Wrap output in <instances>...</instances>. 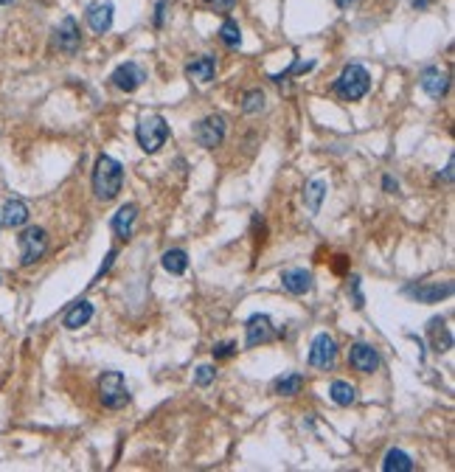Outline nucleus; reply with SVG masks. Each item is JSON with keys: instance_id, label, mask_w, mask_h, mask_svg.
<instances>
[{"instance_id": "nucleus-24", "label": "nucleus", "mask_w": 455, "mask_h": 472, "mask_svg": "<svg viewBox=\"0 0 455 472\" xmlns=\"http://www.w3.org/2000/svg\"><path fill=\"white\" fill-rule=\"evenodd\" d=\"M385 472H413V458L402 450H388L385 461H382Z\"/></svg>"}, {"instance_id": "nucleus-17", "label": "nucleus", "mask_w": 455, "mask_h": 472, "mask_svg": "<svg viewBox=\"0 0 455 472\" xmlns=\"http://www.w3.org/2000/svg\"><path fill=\"white\" fill-rule=\"evenodd\" d=\"M214 73H217V59L214 56H200V59L185 65V76L200 82V85H208L214 79Z\"/></svg>"}, {"instance_id": "nucleus-22", "label": "nucleus", "mask_w": 455, "mask_h": 472, "mask_svg": "<svg viewBox=\"0 0 455 472\" xmlns=\"http://www.w3.org/2000/svg\"><path fill=\"white\" fill-rule=\"evenodd\" d=\"M160 265H163V270H166V273H172V276H183V273L188 270V253L180 250V247L166 250V253H163V259H160Z\"/></svg>"}, {"instance_id": "nucleus-16", "label": "nucleus", "mask_w": 455, "mask_h": 472, "mask_svg": "<svg viewBox=\"0 0 455 472\" xmlns=\"http://www.w3.org/2000/svg\"><path fill=\"white\" fill-rule=\"evenodd\" d=\"M29 222V205L23 200H6L0 211V225L6 228H23Z\"/></svg>"}, {"instance_id": "nucleus-28", "label": "nucleus", "mask_w": 455, "mask_h": 472, "mask_svg": "<svg viewBox=\"0 0 455 472\" xmlns=\"http://www.w3.org/2000/svg\"><path fill=\"white\" fill-rule=\"evenodd\" d=\"M315 68V62H292V68H287L284 73H273L270 79H273L275 85H281L284 79H290V76H295V73H307V71H312Z\"/></svg>"}, {"instance_id": "nucleus-8", "label": "nucleus", "mask_w": 455, "mask_h": 472, "mask_svg": "<svg viewBox=\"0 0 455 472\" xmlns=\"http://www.w3.org/2000/svg\"><path fill=\"white\" fill-rule=\"evenodd\" d=\"M113 85L118 88V91H124V93H136L138 88L146 82V73H143V68L138 65V62H124V65H118L116 71H113Z\"/></svg>"}, {"instance_id": "nucleus-36", "label": "nucleus", "mask_w": 455, "mask_h": 472, "mask_svg": "<svg viewBox=\"0 0 455 472\" xmlns=\"http://www.w3.org/2000/svg\"><path fill=\"white\" fill-rule=\"evenodd\" d=\"M382 189H385V191H397V189H399V183H397L394 178H382Z\"/></svg>"}, {"instance_id": "nucleus-13", "label": "nucleus", "mask_w": 455, "mask_h": 472, "mask_svg": "<svg viewBox=\"0 0 455 472\" xmlns=\"http://www.w3.org/2000/svg\"><path fill=\"white\" fill-rule=\"evenodd\" d=\"M113 17H116V6L113 3H93L88 9V26L96 34H107L113 29Z\"/></svg>"}, {"instance_id": "nucleus-37", "label": "nucleus", "mask_w": 455, "mask_h": 472, "mask_svg": "<svg viewBox=\"0 0 455 472\" xmlns=\"http://www.w3.org/2000/svg\"><path fill=\"white\" fill-rule=\"evenodd\" d=\"M334 270H337V273H343V270H346V256H337V262H334Z\"/></svg>"}, {"instance_id": "nucleus-2", "label": "nucleus", "mask_w": 455, "mask_h": 472, "mask_svg": "<svg viewBox=\"0 0 455 472\" xmlns=\"http://www.w3.org/2000/svg\"><path fill=\"white\" fill-rule=\"evenodd\" d=\"M371 88V76L363 65L352 62L340 71V76L334 79V93L340 96L343 101H360Z\"/></svg>"}, {"instance_id": "nucleus-23", "label": "nucleus", "mask_w": 455, "mask_h": 472, "mask_svg": "<svg viewBox=\"0 0 455 472\" xmlns=\"http://www.w3.org/2000/svg\"><path fill=\"white\" fill-rule=\"evenodd\" d=\"M323 197H326V180H323V178H312V180L307 183V189H304V202H307V208H310L312 214L320 211Z\"/></svg>"}, {"instance_id": "nucleus-32", "label": "nucleus", "mask_w": 455, "mask_h": 472, "mask_svg": "<svg viewBox=\"0 0 455 472\" xmlns=\"http://www.w3.org/2000/svg\"><path fill=\"white\" fill-rule=\"evenodd\" d=\"M352 292H354V307L363 309V295H360V276H352Z\"/></svg>"}, {"instance_id": "nucleus-39", "label": "nucleus", "mask_w": 455, "mask_h": 472, "mask_svg": "<svg viewBox=\"0 0 455 472\" xmlns=\"http://www.w3.org/2000/svg\"><path fill=\"white\" fill-rule=\"evenodd\" d=\"M9 3H11V0H0V6H9Z\"/></svg>"}, {"instance_id": "nucleus-6", "label": "nucleus", "mask_w": 455, "mask_h": 472, "mask_svg": "<svg viewBox=\"0 0 455 472\" xmlns=\"http://www.w3.org/2000/svg\"><path fill=\"white\" fill-rule=\"evenodd\" d=\"M225 133H228V124L223 116H205L200 124H194V130H191V135H194V141L200 143V146H205V149H217L220 143L225 141Z\"/></svg>"}, {"instance_id": "nucleus-20", "label": "nucleus", "mask_w": 455, "mask_h": 472, "mask_svg": "<svg viewBox=\"0 0 455 472\" xmlns=\"http://www.w3.org/2000/svg\"><path fill=\"white\" fill-rule=\"evenodd\" d=\"M93 318V304L91 301H76L68 312H65V318H62V324H65V329H82V327H88Z\"/></svg>"}, {"instance_id": "nucleus-4", "label": "nucleus", "mask_w": 455, "mask_h": 472, "mask_svg": "<svg viewBox=\"0 0 455 472\" xmlns=\"http://www.w3.org/2000/svg\"><path fill=\"white\" fill-rule=\"evenodd\" d=\"M98 399L110 411H118V408H124L130 402V388H127L121 371H107L104 377L98 379Z\"/></svg>"}, {"instance_id": "nucleus-12", "label": "nucleus", "mask_w": 455, "mask_h": 472, "mask_svg": "<svg viewBox=\"0 0 455 472\" xmlns=\"http://www.w3.org/2000/svg\"><path fill=\"white\" fill-rule=\"evenodd\" d=\"M408 295H413L416 301L421 304H439L441 298H450L453 295V284L450 282H436V284H419V287H408L405 289Z\"/></svg>"}, {"instance_id": "nucleus-7", "label": "nucleus", "mask_w": 455, "mask_h": 472, "mask_svg": "<svg viewBox=\"0 0 455 472\" xmlns=\"http://www.w3.org/2000/svg\"><path fill=\"white\" fill-rule=\"evenodd\" d=\"M334 360H337V343L326 332H320L310 346V366L312 369H332Z\"/></svg>"}, {"instance_id": "nucleus-5", "label": "nucleus", "mask_w": 455, "mask_h": 472, "mask_svg": "<svg viewBox=\"0 0 455 472\" xmlns=\"http://www.w3.org/2000/svg\"><path fill=\"white\" fill-rule=\"evenodd\" d=\"M17 245H20V262H23L26 267H29V265H37L48 250V234L43 228L31 225V228H26L23 234L17 236Z\"/></svg>"}, {"instance_id": "nucleus-29", "label": "nucleus", "mask_w": 455, "mask_h": 472, "mask_svg": "<svg viewBox=\"0 0 455 472\" xmlns=\"http://www.w3.org/2000/svg\"><path fill=\"white\" fill-rule=\"evenodd\" d=\"M211 352H214V360H228V357H233L239 352V346L233 340H225V343H217Z\"/></svg>"}, {"instance_id": "nucleus-35", "label": "nucleus", "mask_w": 455, "mask_h": 472, "mask_svg": "<svg viewBox=\"0 0 455 472\" xmlns=\"http://www.w3.org/2000/svg\"><path fill=\"white\" fill-rule=\"evenodd\" d=\"M453 169H455V160L450 158L447 160V169H444V183H453Z\"/></svg>"}, {"instance_id": "nucleus-38", "label": "nucleus", "mask_w": 455, "mask_h": 472, "mask_svg": "<svg viewBox=\"0 0 455 472\" xmlns=\"http://www.w3.org/2000/svg\"><path fill=\"white\" fill-rule=\"evenodd\" d=\"M354 3H357V0H337V6H340V9H352Z\"/></svg>"}, {"instance_id": "nucleus-26", "label": "nucleus", "mask_w": 455, "mask_h": 472, "mask_svg": "<svg viewBox=\"0 0 455 472\" xmlns=\"http://www.w3.org/2000/svg\"><path fill=\"white\" fill-rule=\"evenodd\" d=\"M242 110H245L247 116L262 113V110H265V93H262V91H247V93L242 96Z\"/></svg>"}, {"instance_id": "nucleus-19", "label": "nucleus", "mask_w": 455, "mask_h": 472, "mask_svg": "<svg viewBox=\"0 0 455 472\" xmlns=\"http://www.w3.org/2000/svg\"><path fill=\"white\" fill-rule=\"evenodd\" d=\"M427 337H430V343H433V349H436L439 354H444V352L453 349V334L447 329L444 318H433V321L427 324Z\"/></svg>"}, {"instance_id": "nucleus-34", "label": "nucleus", "mask_w": 455, "mask_h": 472, "mask_svg": "<svg viewBox=\"0 0 455 472\" xmlns=\"http://www.w3.org/2000/svg\"><path fill=\"white\" fill-rule=\"evenodd\" d=\"M113 259H116V250H110V253H107V259H104V265H101V270H98V276H104V273L110 270V265H113Z\"/></svg>"}, {"instance_id": "nucleus-11", "label": "nucleus", "mask_w": 455, "mask_h": 472, "mask_svg": "<svg viewBox=\"0 0 455 472\" xmlns=\"http://www.w3.org/2000/svg\"><path fill=\"white\" fill-rule=\"evenodd\" d=\"M349 363L354 371H363V374H374L379 369V354L374 346L368 343H354L352 352H349Z\"/></svg>"}, {"instance_id": "nucleus-15", "label": "nucleus", "mask_w": 455, "mask_h": 472, "mask_svg": "<svg viewBox=\"0 0 455 472\" xmlns=\"http://www.w3.org/2000/svg\"><path fill=\"white\" fill-rule=\"evenodd\" d=\"M281 284H284L287 292H292V295H304V292L312 289V273L304 270V267H290V270L281 273Z\"/></svg>"}, {"instance_id": "nucleus-9", "label": "nucleus", "mask_w": 455, "mask_h": 472, "mask_svg": "<svg viewBox=\"0 0 455 472\" xmlns=\"http://www.w3.org/2000/svg\"><path fill=\"white\" fill-rule=\"evenodd\" d=\"M245 332H247V337H245V346H247V349H256V346L273 340V324H270V315H265V312L250 315L247 324H245Z\"/></svg>"}, {"instance_id": "nucleus-14", "label": "nucleus", "mask_w": 455, "mask_h": 472, "mask_svg": "<svg viewBox=\"0 0 455 472\" xmlns=\"http://www.w3.org/2000/svg\"><path fill=\"white\" fill-rule=\"evenodd\" d=\"M421 88H424V93L430 96V98H441V96H447V91H450V76L441 68H427L421 73Z\"/></svg>"}, {"instance_id": "nucleus-3", "label": "nucleus", "mask_w": 455, "mask_h": 472, "mask_svg": "<svg viewBox=\"0 0 455 472\" xmlns=\"http://www.w3.org/2000/svg\"><path fill=\"white\" fill-rule=\"evenodd\" d=\"M136 138L143 152L155 155V152L166 143V138H169V124H166V118H163V116H143V118L138 121Z\"/></svg>"}, {"instance_id": "nucleus-30", "label": "nucleus", "mask_w": 455, "mask_h": 472, "mask_svg": "<svg viewBox=\"0 0 455 472\" xmlns=\"http://www.w3.org/2000/svg\"><path fill=\"white\" fill-rule=\"evenodd\" d=\"M217 377V369L214 366H200L197 369V374H194V385H200V388H205V385H211Z\"/></svg>"}, {"instance_id": "nucleus-25", "label": "nucleus", "mask_w": 455, "mask_h": 472, "mask_svg": "<svg viewBox=\"0 0 455 472\" xmlns=\"http://www.w3.org/2000/svg\"><path fill=\"white\" fill-rule=\"evenodd\" d=\"M273 388L278 396H295L304 388V374H284V377L275 379Z\"/></svg>"}, {"instance_id": "nucleus-1", "label": "nucleus", "mask_w": 455, "mask_h": 472, "mask_svg": "<svg viewBox=\"0 0 455 472\" xmlns=\"http://www.w3.org/2000/svg\"><path fill=\"white\" fill-rule=\"evenodd\" d=\"M124 189V166L110 158V155H98L96 158V169H93V191L101 202L116 200Z\"/></svg>"}, {"instance_id": "nucleus-27", "label": "nucleus", "mask_w": 455, "mask_h": 472, "mask_svg": "<svg viewBox=\"0 0 455 472\" xmlns=\"http://www.w3.org/2000/svg\"><path fill=\"white\" fill-rule=\"evenodd\" d=\"M220 40H223L228 48L242 46V31H239V26H236L233 20H225V23H223V29H220Z\"/></svg>"}, {"instance_id": "nucleus-33", "label": "nucleus", "mask_w": 455, "mask_h": 472, "mask_svg": "<svg viewBox=\"0 0 455 472\" xmlns=\"http://www.w3.org/2000/svg\"><path fill=\"white\" fill-rule=\"evenodd\" d=\"M163 11H166V0L158 3V11H155V26H163Z\"/></svg>"}, {"instance_id": "nucleus-10", "label": "nucleus", "mask_w": 455, "mask_h": 472, "mask_svg": "<svg viewBox=\"0 0 455 472\" xmlns=\"http://www.w3.org/2000/svg\"><path fill=\"white\" fill-rule=\"evenodd\" d=\"M53 46L59 48L62 53H76L79 46H82V34H79V26L73 17H65L56 31H53Z\"/></svg>"}, {"instance_id": "nucleus-21", "label": "nucleus", "mask_w": 455, "mask_h": 472, "mask_svg": "<svg viewBox=\"0 0 455 472\" xmlns=\"http://www.w3.org/2000/svg\"><path fill=\"white\" fill-rule=\"evenodd\" d=\"M329 396H332V402L349 408V405H354V399H357V388H354L352 382H346V379H334V382L329 385Z\"/></svg>"}, {"instance_id": "nucleus-18", "label": "nucleus", "mask_w": 455, "mask_h": 472, "mask_svg": "<svg viewBox=\"0 0 455 472\" xmlns=\"http://www.w3.org/2000/svg\"><path fill=\"white\" fill-rule=\"evenodd\" d=\"M136 220H138V205H121L118 208V214L113 217V234L121 236V239H130L133 236V228H136Z\"/></svg>"}, {"instance_id": "nucleus-31", "label": "nucleus", "mask_w": 455, "mask_h": 472, "mask_svg": "<svg viewBox=\"0 0 455 472\" xmlns=\"http://www.w3.org/2000/svg\"><path fill=\"white\" fill-rule=\"evenodd\" d=\"M236 3H239V0H203V6L211 9V11H230Z\"/></svg>"}]
</instances>
